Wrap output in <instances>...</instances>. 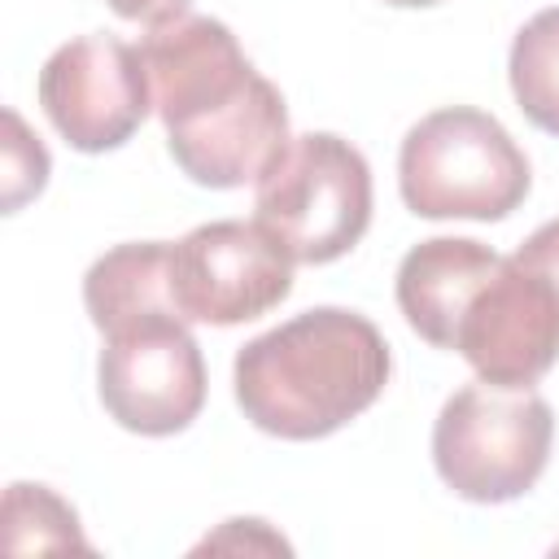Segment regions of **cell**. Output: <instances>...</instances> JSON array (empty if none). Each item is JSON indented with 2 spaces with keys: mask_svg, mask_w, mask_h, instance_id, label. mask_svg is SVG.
<instances>
[{
  "mask_svg": "<svg viewBox=\"0 0 559 559\" xmlns=\"http://www.w3.org/2000/svg\"><path fill=\"white\" fill-rule=\"evenodd\" d=\"M175 166L201 188H245L284 153L288 109L218 17L183 13L140 39Z\"/></svg>",
  "mask_w": 559,
  "mask_h": 559,
  "instance_id": "cell-1",
  "label": "cell"
},
{
  "mask_svg": "<svg viewBox=\"0 0 559 559\" xmlns=\"http://www.w3.org/2000/svg\"><path fill=\"white\" fill-rule=\"evenodd\" d=\"M83 306L105 336L96 389L109 419L140 437L183 432L205 406V358L170 297V245L100 253L83 275Z\"/></svg>",
  "mask_w": 559,
  "mask_h": 559,
  "instance_id": "cell-2",
  "label": "cell"
},
{
  "mask_svg": "<svg viewBox=\"0 0 559 559\" xmlns=\"http://www.w3.org/2000/svg\"><path fill=\"white\" fill-rule=\"evenodd\" d=\"M393 358L380 328L341 306H314L253 336L236 354L245 419L284 441H314L358 419L389 384Z\"/></svg>",
  "mask_w": 559,
  "mask_h": 559,
  "instance_id": "cell-3",
  "label": "cell"
},
{
  "mask_svg": "<svg viewBox=\"0 0 559 559\" xmlns=\"http://www.w3.org/2000/svg\"><path fill=\"white\" fill-rule=\"evenodd\" d=\"M533 183L524 148L511 131L472 105L419 118L397 153V188L419 218H507Z\"/></svg>",
  "mask_w": 559,
  "mask_h": 559,
  "instance_id": "cell-4",
  "label": "cell"
},
{
  "mask_svg": "<svg viewBox=\"0 0 559 559\" xmlns=\"http://www.w3.org/2000/svg\"><path fill=\"white\" fill-rule=\"evenodd\" d=\"M253 210L293 262H336L371 223V166L332 131L293 135L258 179Z\"/></svg>",
  "mask_w": 559,
  "mask_h": 559,
  "instance_id": "cell-5",
  "label": "cell"
},
{
  "mask_svg": "<svg viewBox=\"0 0 559 559\" xmlns=\"http://www.w3.org/2000/svg\"><path fill=\"white\" fill-rule=\"evenodd\" d=\"M550 437L555 415L542 393L476 380L441 406L432 428V463L459 498L511 502L524 498L546 472Z\"/></svg>",
  "mask_w": 559,
  "mask_h": 559,
  "instance_id": "cell-6",
  "label": "cell"
},
{
  "mask_svg": "<svg viewBox=\"0 0 559 559\" xmlns=\"http://www.w3.org/2000/svg\"><path fill=\"white\" fill-rule=\"evenodd\" d=\"M293 293V253L253 218H218L170 245V297L188 323H249Z\"/></svg>",
  "mask_w": 559,
  "mask_h": 559,
  "instance_id": "cell-7",
  "label": "cell"
},
{
  "mask_svg": "<svg viewBox=\"0 0 559 559\" xmlns=\"http://www.w3.org/2000/svg\"><path fill=\"white\" fill-rule=\"evenodd\" d=\"M39 105L79 153L127 144L153 109V83L140 44L118 35H79L39 70Z\"/></svg>",
  "mask_w": 559,
  "mask_h": 559,
  "instance_id": "cell-8",
  "label": "cell"
},
{
  "mask_svg": "<svg viewBox=\"0 0 559 559\" xmlns=\"http://www.w3.org/2000/svg\"><path fill=\"white\" fill-rule=\"evenodd\" d=\"M454 349L480 380L533 389L559 362V293L515 258H502L463 310Z\"/></svg>",
  "mask_w": 559,
  "mask_h": 559,
  "instance_id": "cell-9",
  "label": "cell"
},
{
  "mask_svg": "<svg viewBox=\"0 0 559 559\" xmlns=\"http://www.w3.org/2000/svg\"><path fill=\"white\" fill-rule=\"evenodd\" d=\"M498 266L502 258L472 236L419 240L397 266V306L428 345L454 349L463 310Z\"/></svg>",
  "mask_w": 559,
  "mask_h": 559,
  "instance_id": "cell-10",
  "label": "cell"
},
{
  "mask_svg": "<svg viewBox=\"0 0 559 559\" xmlns=\"http://www.w3.org/2000/svg\"><path fill=\"white\" fill-rule=\"evenodd\" d=\"M511 92L524 118L559 135V4L533 13L511 44Z\"/></svg>",
  "mask_w": 559,
  "mask_h": 559,
  "instance_id": "cell-11",
  "label": "cell"
},
{
  "mask_svg": "<svg viewBox=\"0 0 559 559\" xmlns=\"http://www.w3.org/2000/svg\"><path fill=\"white\" fill-rule=\"evenodd\" d=\"M26 528V550H87V537L79 528V515L70 502H61L48 485H9L4 493V546L17 542Z\"/></svg>",
  "mask_w": 559,
  "mask_h": 559,
  "instance_id": "cell-12",
  "label": "cell"
},
{
  "mask_svg": "<svg viewBox=\"0 0 559 559\" xmlns=\"http://www.w3.org/2000/svg\"><path fill=\"white\" fill-rule=\"evenodd\" d=\"M48 183V148L26 131L17 109H4V214L22 210V201L39 197Z\"/></svg>",
  "mask_w": 559,
  "mask_h": 559,
  "instance_id": "cell-13",
  "label": "cell"
},
{
  "mask_svg": "<svg viewBox=\"0 0 559 559\" xmlns=\"http://www.w3.org/2000/svg\"><path fill=\"white\" fill-rule=\"evenodd\" d=\"M520 266H528L533 275H542L555 293H559V218H550V223H542L515 253H511Z\"/></svg>",
  "mask_w": 559,
  "mask_h": 559,
  "instance_id": "cell-14",
  "label": "cell"
},
{
  "mask_svg": "<svg viewBox=\"0 0 559 559\" xmlns=\"http://www.w3.org/2000/svg\"><path fill=\"white\" fill-rule=\"evenodd\" d=\"M192 0H109V9L127 22H144V26H162L170 17H183Z\"/></svg>",
  "mask_w": 559,
  "mask_h": 559,
  "instance_id": "cell-15",
  "label": "cell"
},
{
  "mask_svg": "<svg viewBox=\"0 0 559 559\" xmlns=\"http://www.w3.org/2000/svg\"><path fill=\"white\" fill-rule=\"evenodd\" d=\"M384 4H397V9H428V4H441V0H384Z\"/></svg>",
  "mask_w": 559,
  "mask_h": 559,
  "instance_id": "cell-16",
  "label": "cell"
}]
</instances>
